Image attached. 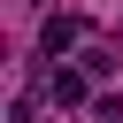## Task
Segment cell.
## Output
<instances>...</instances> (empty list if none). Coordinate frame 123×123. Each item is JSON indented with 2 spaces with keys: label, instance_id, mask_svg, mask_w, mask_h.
Instances as JSON below:
<instances>
[{
  "label": "cell",
  "instance_id": "6da1fadb",
  "mask_svg": "<svg viewBox=\"0 0 123 123\" xmlns=\"http://www.w3.org/2000/svg\"><path fill=\"white\" fill-rule=\"evenodd\" d=\"M77 38H85V15H46L38 23V54H69Z\"/></svg>",
  "mask_w": 123,
  "mask_h": 123
},
{
  "label": "cell",
  "instance_id": "7a4b0ae2",
  "mask_svg": "<svg viewBox=\"0 0 123 123\" xmlns=\"http://www.w3.org/2000/svg\"><path fill=\"white\" fill-rule=\"evenodd\" d=\"M85 92H92V69H54L46 77V100L54 108H85Z\"/></svg>",
  "mask_w": 123,
  "mask_h": 123
}]
</instances>
